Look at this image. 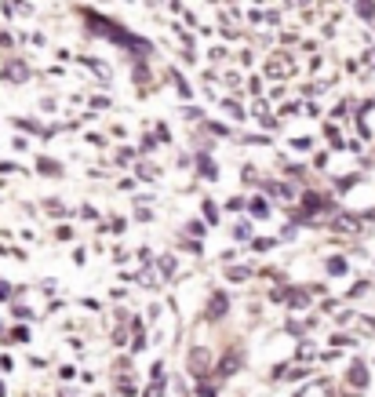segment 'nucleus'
Listing matches in <instances>:
<instances>
[{
	"instance_id": "nucleus-1",
	"label": "nucleus",
	"mask_w": 375,
	"mask_h": 397,
	"mask_svg": "<svg viewBox=\"0 0 375 397\" xmlns=\"http://www.w3.org/2000/svg\"><path fill=\"white\" fill-rule=\"evenodd\" d=\"M223 314H226V296H223V292H215L212 303H208V317H223Z\"/></svg>"
},
{
	"instance_id": "nucleus-2",
	"label": "nucleus",
	"mask_w": 375,
	"mask_h": 397,
	"mask_svg": "<svg viewBox=\"0 0 375 397\" xmlns=\"http://www.w3.org/2000/svg\"><path fill=\"white\" fill-rule=\"evenodd\" d=\"M193 372H204V365H208V354H204V350H193Z\"/></svg>"
},
{
	"instance_id": "nucleus-3",
	"label": "nucleus",
	"mask_w": 375,
	"mask_h": 397,
	"mask_svg": "<svg viewBox=\"0 0 375 397\" xmlns=\"http://www.w3.org/2000/svg\"><path fill=\"white\" fill-rule=\"evenodd\" d=\"M350 379L357 383V387H365V379H368V376H365V368H361V365H354V372H350Z\"/></svg>"
},
{
	"instance_id": "nucleus-4",
	"label": "nucleus",
	"mask_w": 375,
	"mask_h": 397,
	"mask_svg": "<svg viewBox=\"0 0 375 397\" xmlns=\"http://www.w3.org/2000/svg\"><path fill=\"white\" fill-rule=\"evenodd\" d=\"M328 270H332V274H346V263H343V259H332Z\"/></svg>"
},
{
	"instance_id": "nucleus-5",
	"label": "nucleus",
	"mask_w": 375,
	"mask_h": 397,
	"mask_svg": "<svg viewBox=\"0 0 375 397\" xmlns=\"http://www.w3.org/2000/svg\"><path fill=\"white\" fill-rule=\"evenodd\" d=\"M4 296H11V288H8V285H0V299H4Z\"/></svg>"
}]
</instances>
